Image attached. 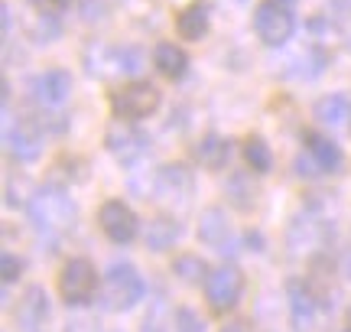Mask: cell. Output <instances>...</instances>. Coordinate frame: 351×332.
<instances>
[{
	"label": "cell",
	"mask_w": 351,
	"mask_h": 332,
	"mask_svg": "<svg viewBox=\"0 0 351 332\" xmlns=\"http://www.w3.org/2000/svg\"><path fill=\"white\" fill-rule=\"evenodd\" d=\"M26 212H29V222L33 228L43 235V238H62L72 231L75 225V202L65 195V189L59 186H43L29 195L26 202Z\"/></svg>",
	"instance_id": "cell-1"
},
{
	"label": "cell",
	"mask_w": 351,
	"mask_h": 332,
	"mask_svg": "<svg viewBox=\"0 0 351 332\" xmlns=\"http://www.w3.org/2000/svg\"><path fill=\"white\" fill-rule=\"evenodd\" d=\"M147 294V283L140 277V270L134 264H111L108 274H104V303L117 313H124V309H134L143 300Z\"/></svg>",
	"instance_id": "cell-2"
},
{
	"label": "cell",
	"mask_w": 351,
	"mask_h": 332,
	"mask_svg": "<svg viewBox=\"0 0 351 332\" xmlns=\"http://www.w3.org/2000/svg\"><path fill=\"white\" fill-rule=\"evenodd\" d=\"M98 294V270L85 257H72L65 261L62 274H59V296L69 307H85L91 296Z\"/></svg>",
	"instance_id": "cell-3"
},
{
	"label": "cell",
	"mask_w": 351,
	"mask_h": 332,
	"mask_svg": "<svg viewBox=\"0 0 351 332\" xmlns=\"http://www.w3.org/2000/svg\"><path fill=\"white\" fill-rule=\"evenodd\" d=\"M160 108V91L150 82H130L124 88L111 91V111L117 121H140Z\"/></svg>",
	"instance_id": "cell-4"
},
{
	"label": "cell",
	"mask_w": 351,
	"mask_h": 332,
	"mask_svg": "<svg viewBox=\"0 0 351 332\" xmlns=\"http://www.w3.org/2000/svg\"><path fill=\"white\" fill-rule=\"evenodd\" d=\"M293 26H296L293 7L280 3V0H263L261 7H257V13H254V33L267 46H283L293 36Z\"/></svg>",
	"instance_id": "cell-5"
},
{
	"label": "cell",
	"mask_w": 351,
	"mask_h": 332,
	"mask_svg": "<svg viewBox=\"0 0 351 332\" xmlns=\"http://www.w3.org/2000/svg\"><path fill=\"white\" fill-rule=\"evenodd\" d=\"M241 294H244V274L234 264H221L205 277V300L212 313H228L238 307Z\"/></svg>",
	"instance_id": "cell-6"
},
{
	"label": "cell",
	"mask_w": 351,
	"mask_h": 332,
	"mask_svg": "<svg viewBox=\"0 0 351 332\" xmlns=\"http://www.w3.org/2000/svg\"><path fill=\"white\" fill-rule=\"evenodd\" d=\"M91 75H134L143 69V52L130 46H95L85 56Z\"/></svg>",
	"instance_id": "cell-7"
},
{
	"label": "cell",
	"mask_w": 351,
	"mask_h": 332,
	"mask_svg": "<svg viewBox=\"0 0 351 332\" xmlns=\"http://www.w3.org/2000/svg\"><path fill=\"white\" fill-rule=\"evenodd\" d=\"M104 143H108V150L114 154V160H117V163H124V166L143 160L147 150H150V137H147L143 130H137L134 124H127V121L114 124V128L108 130Z\"/></svg>",
	"instance_id": "cell-8"
},
{
	"label": "cell",
	"mask_w": 351,
	"mask_h": 332,
	"mask_svg": "<svg viewBox=\"0 0 351 332\" xmlns=\"http://www.w3.org/2000/svg\"><path fill=\"white\" fill-rule=\"evenodd\" d=\"M98 225L114 244H127L137 238V212L121 199H111L98 209Z\"/></svg>",
	"instance_id": "cell-9"
},
{
	"label": "cell",
	"mask_w": 351,
	"mask_h": 332,
	"mask_svg": "<svg viewBox=\"0 0 351 332\" xmlns=\"http://www.w3.org/2000/svg\"><path fill=\"white\" fill-rule=\"evenodd\" d=\"M49 313H52L49 294H46L43 287H29V290L20 296L16 309H13V322H16L20 332H46Z\"/></svg>",
	"instance_id": "cell-10"
},
{
	"label": "cell",
	"mask_w": 351,
	"mask_h": 332,
	"mask_svg": "<svg viewBox=\"0 0 351 332\" xmlns=\"http://www.w3.org/2000/svg\"><path fill=\"white\" fill-rule=\"evenodd\" d=\"M69 95H72V78H69V72H62V69H49V72H43V75L33 82V98H36V104L46 108V111H59V108L69 102Z\"/></svg>",
	"instance_id": "cell-11"
},
{
	"label": "cell",
	"mask_w": 351,
	"mask_h": 332,
	"mask_svg": "<svg viewBox=\"0 0 351 332\" xmlns=\"http://www.w3.org/2000/svg\"><path fill=\"white\" fill-rule=\"evenodd\" d=\"M7 150H10L13 160L29 163L43 150V137H39V130L29 121H13L10 128H7Z\"/></svg>",
	"instance_id": "cell-12"
},
{
	"label": "cell",
	"mask_w": 351,
	"mask_h": 332,
	"mask_svg": "<svg viewBox=\"0 0 351 332\" xmlns=\"http://www.w3.org/2000/svg\"><path fill=\"white\" fill-rule=\"evenodd\" d=\"M192 195V173L186 166L169 163L156 173V199H166V202H186Z\"/></svg>",
	"instance_id": "cell-13"
},
{
	"label": "cell",
	"mask_w": 351,
	"mask_h": 332,
	"mask_svg": "<svg viewBox=\"0 0 351 332\" xmlns=\"http://www.w3.org/2000/svg\"><path fill=\"white\" fill-rule=\"evenodd\" d=\"M287 244L296 251V254H309L315 251L319 244H322V222L309 212H302V215L293 218V225L287 228Z\"/></svg>",
	"instance_id": "cell-14"
},
{
	"label": "cell",
	"mask_w": 351,
	"mask_h": 332,
	"mask_svg": "<svg viewBox=\"0 0 351 332\" xmlns=\"http://www.w3.org/2000/svg\"><path fill=\"white\" fill-rule=\"evenodd\" d=\"M231 222H228V215L221 212V209H208L205 215H202L199 222V238L205 244H212V248H218L221 254H234L231 251Z\"/></svg>",
	"instance_id": "cell-15"
},
{
	"label": "cell",
	"mask_w": 351,
	"mask_h": 332,
	"mask_svg": "<svg viewBox=\"0 0 351 332\" xmlns=\"http://www.w3.org/2000/svg\"><path fill=\"white\" fill-rule=\"evenodd\" d=\"M208 26H212V7L205 3V0H192L186 10H179L176 16V29H179V36L189 39V43H195L208 33Z\"/></svg>",
	"instance_id": "cell-16"
},
{
	"label": "cell",
	"mask_w": 351,
	"mask_h": 332,
	"mask_svg": "<svg viewBox=\"0 0 351 332\" xmlns=\"http://www.w3.org/2000/svg\"><path fill=\"white\" fill-rule=\"evenodd\" d=\"M306 156L313 160L315 169H326V173H332V169H339L345 163L341 150L328 137H322V134H306Z\"/></svg>",
	"instance_id": "cell-17"
},
{
	"label": "cell",
	"mask_w": 351,
	"mask_h": 332,
	"mask_svg": "<svg viewBox=\"0 0 351 332\" xmlns=\"http://www.w3.org/2000/svg\"><path fill=\"white\" fill-rule=\"evenodd\" d=\"M153 62H156V69H160V75L163 78H182L189 69V56L182 46H176V43H160L156 46V52H153Z\"/></svg>",
	"instance_id": "cell-18"
},
{
	"label": "cell",
	"mask_w": 351,
	"mask_h": 332,
	"mask_svg": "<svg viewBox=\"0 0 351 332\" xmlns=\"http://www.w3.org/2000/svg\"><path fill=\"white\" fill-rule=\"evenodd\" d=\"M315 309H319L315 290H309L306 283H293L289 287V313H293V320L302 326V322H309L315 316Z\"/></svg>",
	"instance_id": "cell-19"
},
{
	"label": "cell",
	"mask_w": 351,
	"mask_h": 332,
	"mask_svg": "<svg viewBox=\"0 0 351 332\" xmlns=\"http://www.w3.org/2000/svg\"><path fill=\"white\" fill-rule=\"evenodd\" d=\"M176 238H179V225L166 215L153 218L150 228H147V248H150V251H169L176 244Z\"/></svg>",
	"instance_id": "cell-20"
},
{
	"label": "cell",
	"mask_w": 351,
	"mask_h": 332,
	"mask_svg": "<svg viewBox=\"0 0 351 332\" xmlns=\"http://www.w3.org/2000/svg\"><path fill=\"white\" fill-rule=\"evenodd\" d=\"M199 150V160L202 166H208V169H221L228 163V156H231V143L225 137H218V134H208V137H202V143L195 147Z\"/></svg>",
	"instance_id": "cell-21"
},
{
	"label": "cell",
	"mask_w": 351,
	"mask_h": 332,
	"mask_svg": "<svg viewBox=\"0 0 351 332\" xmlns=\"http://www.w3.org/2000/svg\"><path fill=\"white\" fill-rule=\"evenodd\" d=\"M348 117H351V104L345 95H326L319 102V121L326 128H341V124H348Z\"/></svg>",
	"instance_id": "cell-22"
},
{
	"label": "cell",
	"mask_w": 351,
	"mask_h": 332,
	"mask_svg": "<svg viewBox=\"0 0 351 332\" xmlns=\"http://www.w3.org/2000/svg\"><path fill=\"white\" fill-rule=\"evenodd\" d=\"M241 154H244V163L251 166L254 173H270V166H274V154H270L267 141H261V137H247L244 147H241Z\"/></svg>",
	"instance_id": "cell-23"
},
{
	"label": "cell",
	"mask_w": 351,
	"mask_h": 332,
	"mask_svg": "<svg viewBox=\"0 0 351 332\" xmlns=\"http://www.w3.org/2000/svg\"><path fill=\"white\" fill-rule=\"evenodd\" d=\"M173 270H176V277L182 283H199L202 277H208V268H205V261L195 254H182V257H176L173 261Z\"/></svg>",
	"instance_id": "cell-24"
},
{
	"label": "cell",
	"mask_w": 351,
	"mask_h": 332,
	"mask_svg": "<svg viewBox=\"0 0 351 332\" xmlns=\"http://www.w3.org/2000/svg\"><path fill=\"white\" fill-rule=\"evenodd\" d=\"M176 329L179 332H205V322H202V316L195 313V309L182 307L179 313H176Z\"/></svg>",
	"instance_id": "cell-25"
},
{
	"label": "cell",
	"mask_w": 351,
	"mask_h": 332,
	"mask_svg": "<svg viewBox=\"0 0 351 332\" xmlns=\"http://www.w3.org/2000/svg\"><path fill=\"white\" fill-rule=\"evenodd\" d=\"M20 270H23V264H20L16 257H13V254H3V281L13 283L16 277H20Z\"/></svg>",
	"instance_id": "cell-26"
},
{
	"label": "cell",
	"mask_w": 351,
	"mask_h": 332,
	"mask_svg": "<svg viewBox=\"0 0 351 332\" xmlns=\"http://www.w3.org/2000/svg\"><path fill=\"white\" fill-rule=\"evenodd\" d=\"M218 332H251V326L244 320H234V322H228V326H221Z\"/></svg>",
	"instance_id": "cell-27"
},
{
	"label": "cell",
	"mask_w": 351,
	"mask_h": 332,
	"mask_svg": "<svg viewBox=\"0 0 351 332\" xmlns=\"http://www.w3.org/2000/svg\"><path fill=\"white\" fill-rule=\"evenodd\" d=\"M36 3H39V7H43V10H62V7H65V0H36Z\"/></svg>",
	"instance_id": "cell-28"
},
{
	"label": "cell",
	"mask_w": 351,
	"mask_h": 332,
	"mask_svg": "<svg viewBox=\"0 0 351 332\" xmlns=\"http://www.w3.org/2000/svg\"><path fill=\"white\" fill-rule=\"evenodd\" d=\"M348 322H351V307H348Z\"/></svg>",
	"instance_id": "cell-29"
},
{
	"label": "cell",
	"mask_w": 351,
	"mask_h": 332,
	"mask_svg": "<svg viewBox=\"0 0 351 332\" xmlns=\"http://www.w3.org/2000/svg\"><path fill=\"white\" fill-rule=\"evenodd\" d=\"M348 332H351V329H348Z\"/></svg>",
	"instance_id": "cell-30"
}]
</instances>
